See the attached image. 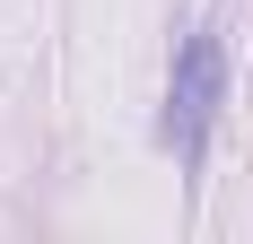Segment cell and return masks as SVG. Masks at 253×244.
Wrapping results in <instances>:
<instances>
[{
    "label": "cell",
    "mask_w": 253,
    "mask_h": 244,
    "mask_svg": "<svg viewBox=\"0 0 253 244\" xmlns=\"http://www.w3.org/2000/svg\"><path fill=\"white\" fill-rule=\"evenodd\" d=\"M218 96H227V52L210 26H192L175 52V79H166V140H175L183 166H201L210 131H218Z\"/></svg>",
    "instance_id": "1"
}]
</instances>
